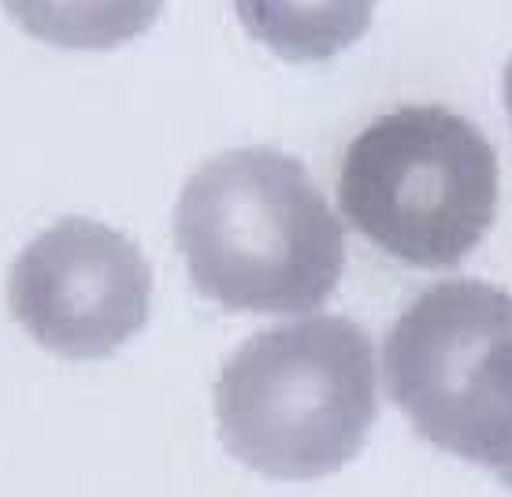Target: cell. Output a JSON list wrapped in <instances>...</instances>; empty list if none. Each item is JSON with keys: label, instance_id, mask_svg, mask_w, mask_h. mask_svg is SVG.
Instances as JSON below:
<instances>
[{"label": "cell", "instance_id": "obj_5", "mask_svg": "<svg viewBox=\"0 0 512 497\" xmlns=\"http://www.w3.org/2000/svg\"><path fill=\"white\" fill-rule=\"evenodd\" d=\"M153 305V271L127 234L97 219H60L8 275V308L41 349L104 360L134 338Z\"/></svg>", "mask_w": 512, "mask_h": 497}, {"label": "cell", "instance_id": "obj_8", "mask_svg": "<svg viewBox=\"0 0 512 497\" xmlns=\"http://www.w3.org/2000/svg\"><path fill=\"white\" fill-rule=\"evenodd\" d=\"M505 108H509V119H512V60L505 67Z\"/></svg>", "mask_w": 512, "mask_h": 497}, {"label": "cell", "instance_id": "obj_6", "mask_svg": "<svg viewBox=\"0 0 512 497\" xmlns=\"http://www.w3.org/2000/svg\"><path fill=\"white\" fill-rule=\"evenodd\" d=\"M245 34L290 64H323L368 34L375 0H234Z\"/></svg>", "mask_w": 512, "mask_h": 497}, {"label": "cell", "instance_id": "obj_7", "mask_svg": "<svg viewBox=\"0 0 512 497\" xmlns=\"http://www.w3.org/2000/svg\"><path fill=\"white\" fill-rule=\"evenodd\" d=\"M164 0H4L30 38L60 49H116L156 23Z\"/></svg>", "mask_w": 512, "mask_h": 497}, {"label": "cell", "instance_id": "obj_2", "mask_svg": "<svg viewBox=\"0 0 512 497\" xmlns=\"http://www.w3.org/2000/svg\"><path fill=\"white\" fill-rule=\"evenodd\" d=\"M379 416L368 331L308 316L253 334L216 379L223 446L271 479H320L357 457Z\"/></svg>", "mask_w": 512, "mask_h": 497}, {"label": "cell", "instance_id": "obj_1", "mask_svg": "<svg viewBox=\"0 0 512 497\" xmlns=\"http://www.w3.org/2000/svg\"><path fill=\"white\" fill-rule=\"evenodd\" d=\"M197 294L231 312H312L346 271V234L301 160L234 149L197 167L175 208Z\"/></svg>", "mask_w": 512, "mask_h": 497}, {"label": "cell", "instance_id": "obj_3", "mask_svg": "<svg viewBox=\"0 0 512 497\" xmlns=\"http://www.w3.org/2000/svg\"><path fill=\"white\" fill-rule=\"evenodd\" d=\"M498 153L446 104H401L349 141L338 171L342 219L409 268H457L498 216Z\"/></svg>", "mask_w": 512, "mask_h": 497}, {"label": "cell", "instance_id": "obj_4", "mask_svg": "<svg viewBox=\"0 0 512 497\" xmlns=\"http://www.w3.org/2000/svg\"><path fill=\"white\" fill-rule=\"evenodd\" d=\"M383 379L423 442L512 486V294L475 279L435 282L394 323Z\"/></svg>", "mask_w": 512, "mask_h": 497}]
</instances>
